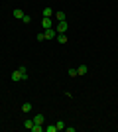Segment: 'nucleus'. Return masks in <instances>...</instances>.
<instances>
[{
  "label": "nucleus",
  "instance_id": "423d86ee",
  "mask_svg": "<svg viewBox=\"0 0 118 132\" xmlns=\"http://www.w3.org/2000/svg\"><path fill=\"white\" fill-rule=\"evenodd\" d=\"M12 16H14V18H18V20H22V18L26 16V14H24V10H20V8H16V10L12 12Z\"/></svg>",
  "mask_w": 118,
  "mask_h": 132
},
{
  "label": "nucleus",
  "instance_id": "f8f14e48",
  "mask_svg": "<svg viewBox=\"0 0 118 132\" xmlns=\"http://www.w3.org/2000/svg\"><path fill=\"white\" fill-rule=\"evenodd\" d=\"M53 16V10L51 8H43V18H51Z\"/></svg>",
  "mask_w": 118,
  "mask_h": 132
},
{
  "label": "nucleus",
  "instance_id": "f257e3e1",
  "mask_svg": "<svg viewBox=\"0 0 118 132\" xmlns=\"http://www.w3.org/2000/svg\"><path fill=\"white\" fill-rule=\"evenodd\" d=\"M67 30H69L67 20H63V22H57V26H55V32H57V34H65Z\"/></svg>",
  "mask_w": 118,
  "mask_h": 132
},
{
  "label": "nucleus",
  "instance_id": "f3484780",
  "mask_svg": "<svg viewBox=\"0 0 118 132\" xmlns=\"http://www.w3.org/2000/svg\"><path fill=\"white\" fill-rule=\"evenodd\" d=\"M55 126H57V130H63V128H65V122H63V120H59V122L55 124Z\"/></svg>",
  "mask_w": 118,
  "mask_h": 132
},
{
  "label": "nucleus",
  "instance_id": "f03ea898",
  "mask_svg": "<svg viewBox=\"0 0 118 132\" xmlns=\"http://www.w3.org/2000/svg\"><path fill=\"white\" fill-rule=\"evenodd\" d=\"M43 34H45V39H55V38H57V32H55V28L43 30Z\"/></svg>",
  "mask_w": 118,
  "mask_h": 132
},
{
  "label": "nucleus",
  "instance_id": "6e6552de",
  "mask_svg": "<svg viewBox=\"0 0 118 132\" xmlns=\"http://www.w3.org/2000/svg\"><path fill=\"white\" fill-rule=\"evenodd\" d=\"M87 71H89V67H87V65H79L77 67V73H79V75H87Z\"/></svg>",
  "mask_w": 118,
  "mask_h": 132
},
{
  "label": "nucleus",
  "instance_id": "7ed1b4c3",
  "mask_svg": "<svg viewBox=\"0 0 118 132\" xmlns=\"http://www.w3.org/2000/svg\"><path fill=\"white\" fill-rule=\"evenodd\" d=\"M41 26H43V30H49V28H53V20L51 18H41Z\"/></svg>",
  "mask_w": 118,
  "mask_h": 132
},
{
  "label": "nucleus",
  "instance_id": "9b49d317",
  "mask_svg": "<svg viewBox=\"0 0 118 132\" xmlns=\"http://www.w3.org/2000/svg\"><path fill=\"white\" fill-rule=\"evenodd\" d=\"M24 126L28 128V130H32V128H34V118H28V120L24 122Z\"/></svg>",
  "mask_w": 118,
  "mask_h": 132
},
{
  "label": "nucleus",
  "instance_id": "4468645a",
  "mask_svg": "<svg viewBox=\"0 0 118 132\" xmlns=\"http://www.w3.org/2000/svg\"><path fill=\"white\" fill-rule=\"evenodd\" d=\"M22 110L26 112V114H28L30 110H32V105H30V103H24V105H22Z\"/></svg>",
  "mask_w": 118,
  "mask_h": 132
},
{
  "label": "nucleus",
  "instance_id": "1a4fd4ad",
  "mask_svg": "<svg viewBox=\"0 0 118 132\" xmlns=\"http://www.w3.org/2000/svg\"><path fill=\"white\" fill-rule=\"evenodd\" d=\"M57 42H59V44H67V36H65V34H57Z\"/></svg>",
  "mask_w": 118,
  "mask_h": 132
},
{
  "label": "nucleus",
  "instance_id": "a211bd4d",
  "mask_svg": "<svg viewBox=\"0 0 118 132\" xmlns=\"http://www.w3.org/2000/svg\"><path fill=\"white\" fill-rule=\"evenodd\" d=\"M22 22H24V24H30V22H32V16H24Z\"/></svg>",
  "mask_w": 118,
  "mask_h": 132
},
{
  "label": "nucleus",
  "instance_id": "6ab92c4d",
  "mask_svg": "<svg viewBox=\"0 0 118 132\" xmlns=\"http://www.w3.org/2000/svg\"><path fill=\"white\" fill-rule=\"evenodd\" d=\"M43 39H45V34L39 32V34H38V42H43Z\"/></svg>",
  "mask_w": 118,
  "mask_h": 132
},
{
  "label": "nucleus",
  "instance_id": "9d476101",
  "mask_svg": "<svg viewBox=\"0 0 118 132\" xmlns=\"http://www.w3.org/2000/svg\"><path fill=\"white\" fill-rule=\"evenodd\" d=\"M65 18H67V16H65V12H55V20H57V22H63Z\"/></svg>",
  "mask_w": 118,
  "mask_h": 132
},
{
  "label": "nucleus",
  "instance_id": "dca6fc26",
  "mask_svg": "<svg viewBox=\"0 0 118 132\" xmlns=\"http://www.w3.org/2000/svg\"><path fill=\"white\" fill-rule=\"evenodd\" d=\"M79 73H77V69H75V67H71V69H69V77H77Z\"/></svg>",
  "mask_w": 118,
  "mask_h": 132
},
{
  "label": "nucleus",
  "instance_id": "ddd939ff",
  "mask_svg": "<svg viewBox=\"0 0 118 132\" xmlns=\"http://www.w3.org/2000/svg\"><path fill=\"white\" fill-rule=\"evenodd\" d=\"M32 130H34V132H43L45 126H43V124H34V128H32Z\"/></svg>",
  "mask_w": 118,
  "mask_h": 132
},
{
  "label": "nucleus",
  "instance_id": "39448f33",
  "mask_svg": "<svg viewBox=\"0 0 118 132\" xmlns=\"http://www.w3.org/2000/svg\"><path fill=\"white\" fill-rule=\"evenodd\" d=\"M18 69H20V73H22V81H26V79H28V67H26V65H20Z\"/></svg>",
  "mask_w": 118,
  "mask_h": 132
},
{
  "label": "nucleus",
  "instance_id": "2eb2a0df",
  "mask_svg": "<svg viewBox=\"0 0 118 132\" xmlns=\"http://www.w3.org/2000/svg\"><path fill=\"white\" fill-rule=\"evenodd\" d=\"M45 132H57V126L51 124V126H45Z\"/></svg>",
  "mask_w": 118,
  "mask_h": 132
},
{
  "label": "nucleus",
  "instance_id": "20e7f679",
  "mask_svg": "<svg viewBox=\"0 0 118 132\" xmlns=\"http://www.w3.org/2000/svg\"><path fill=\"white\" fill-rule=\"evenodd\" d=\"M12 81H14V83H20V81H22V73H20V69L12 71Z\"/></svg>",
  "mask_w": 118,
  "mask_h": 132
},
{
  "label": "nucleus",
  "instance_id": "0eeeda50",
  "mask_svg": "<svg viewBox=\"0 0 118 132\" xmlns=\"http://www.w3.org/2000/svg\"><path fill=\"white\" fill-rule=\"evenodd\" d=\"M43 122H45L43 114H35V116H34V124H43Z\"/></svg>",
  "mask_w": 118,
  "mask_h": 132
}]
</instances>
